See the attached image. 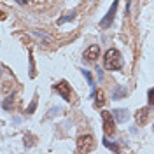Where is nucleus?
<instances>
[{"label":"nucleus","mask_w":154,"mask_h":154,"mask_svg":"<svg viewBox=\"0 0 154 154\" xmlns=\"http://www.w3.org/2000/svg\"><path fill=\"white\" fill-rule=\"evenodd\" d=\"M103 67L105 70H119V68L123 67V58H121V53L117 51V49L110 48L105 51V54H103Z\"/></svg>","instance_id":"1"},{"label":"nucleus","mask_w":154,"mask_h":154,"mask_svg":"<svg viewBox=\"0 0 154 154\" xmlns=\"http://www.w3.org/2000/svg\"><path fill=\"white\" fill-rule=\"evenodd\" d=\"M93 147H95V138L91 135H82V137L77 138V152H82V154L91 152Z\"/></svg>","instance_id":"2"},{"label":"nucleus","mask_w":154,"mask_h":154,"mask_svg":"<svg viewBox=\"0 0 154 154\" xmlns=\"http://www.w3.org/2000/svg\"><path fill=\"white\" fill-rule=\"evenodd\" d=\"M102 119H103V130H105V133L109 135H114L116 133V125H114V116L110 114V112H107L103 110L102 112Z\"/></svg>","instance_id":"3"},{"label":"nucleus","mask_w":154,"mask_h":154,"mask_svg":"<svg viewBox=\"0 0 154 154\" xmlns=\"http://www.w3.org/2000/svg\"><path fill=\"white\" fill-rule=\"evenodd\" d=\"M116 11H117V0H114V4H112V7H110V11L107 12V16L102 21H100V26L102 28H107V26H110V23L114 21V16H116Z\"/></svg>","instance_id":"4"},{"label":"nucleus","mask_w":154,"mask_h":154,"mask_svg":"<svg viewBox=\"0 0 154 154\" xmlns=\"http://www.w3.org/2000/svg\"><path fill=\"white\" fill-rule=\"evenodd\" d=\"M98 54H100V48H98L96 44L86 48V49H84V53H82V56H84L86 61H95L96 58H98Z\"/></svg>","instance_id":"5"},{"label":"nucleus","mask_w":154,"mask_h":154,"mask_svg":"<svg viewBox=\"0 0 154 154\" xmlns=\"http://www.w3.org/2000/svg\"><path fill=\"white\" fill-rule=\"evenodd\" d=\"M147 119H149V107H144V109L137 110V114H135V121H137V125L144 126L145 123H147Z\"/></svg>","instance_id":"6"},{"label":"nucleus","mask_w":154,"mask_h":154,"mask_svg":"<svg viewBox=\"0 0 154 154\" xmlns=\"http://www.w3.org/2000/svg\"><path fill=\"white\" fill-rule=\"evenodd\" d=\"M54 89H56L58 93L63 96V100H67V102L70 100V88L67 86V82H65V81H61L60 84H56V86H54Z\"/></svg>","instance_id":"7"},{"label":"nucleus","mask_w":154,"mask_h":154,"mask_svg":"<svg viewBox=\"0 0 154 154\" xmlns=\"http://www.w3.org/2000/svg\"><path fill=\"white\" fill-rule=\"evenodd\" d=\"M105 103V93L102 91V89H98L96 91V95H95V105L96 107H102Z\"/></svg>","instance_id":"8"},{"label":"nucleus","mask_w":154,"mask_h":154,"mask_svg":"<svg viewBox=\"0 0 154 154\" xmlns=\"http://www.w3.org/2000/svg\"><path fill=\"white\" fill-rule=\"evenodd\" d=\"M126 114H128L126 110H116V112H114L116 121H119V123H125V121H126V117H128Z\"/></svg>","instance_id":"9"},{"label":"nucleus","mask_w":154,"mask_h":154,"mask_svg":"<svg viewBox=\"0 0 154 154\" xmlns=\"http://www.w3.org/2000/svg\"><path fill=\"white\" fill-rule=\"evenodd\" d=\"M82 75L88 79V82H89V86H91V89H95V82H93V77H91V74L88 72V70H82Z\"/></svg>","instance_id":"10"},{"label":"nucleus","mask_w":154,"mask_h":154,"mask_svg":"<svg viewBox=\"0 0 154 154\" xmlns=\"http://www.w3.org/2000/svg\"><path fill=\"white\" fill-rule=\"evenodd\" d=\"M103 144H105V147H109V149H112L114 152H117V151H119V147H117L116 144H110V142H109L107 138H103Z\"/></svg>","instance_id":"11"},{"label":"nucleus","mask_w":154,"mask_h":154,"mask_svg":"<svg viewBox=\"0 0 154 154\" xmlns=\"http://www.w3.org/2000/svg\"><path fill=\"white\" fill-rule=\"evenodd\" d=\"M123 95H126V89L125 88H119V89L114 93V98H119V96H123Z\"/></svg>","instance_id":"12"},{"label":"nucleus","mask_w":154,"mask_h":154,"mask_svg":"<svg viewBox=\"0 0 154 154\" xmlns=\"http://www.w3.org/2000/svg\"><path fill=\"white\" fill-rule=\"evenodd\" d=\"M74 16H75V12H70V14H68L67 18H63V19H60V21H58V23H60V25H61V23H65V21H67V19H68V21H70V19L74 18Z\"/></svg>","instance_id":"13"},{"label":"nucleus","mask_w":154,"mask_h":154,"mask_svg":"<svg viewBox=\"0 0 154 154\" xmlns=\"http://www.w3.org/2000/svg\"><path fill=\"white\" fill-rule=\"evenodd\" d=\"M149 103L154 105V88L152 89H149Z\"/></svg>","instance_id":"14"},{"label":"nucleus","mask_w":154,"mask_h":154,"mask_svg":"<svg viewBox=\"0 0 154 154\" xmlns=\"http://www.w3.org/2000/svg\"><path fill=\"white\" fill-rule=\"evenodd\" d=\"M35 105H37V102L33 100V102H32V105H30V109H28V114H32V112L35 110Z\"/></svg>","instance_id":"15"},{"label":"nucleus","mask_w":154,"mask_h":154,"mask_svg":"<svg viewBox=\"0 0 154 154\" xmlns=\"http://www.w3.org/2000/svg\"><path fill=\"white\" fill-rule=\"evenodd\" d=\"M19 2H21V4H28L30 0H19Z\"/></svg>","instance_id":"16"}]
</instances>
